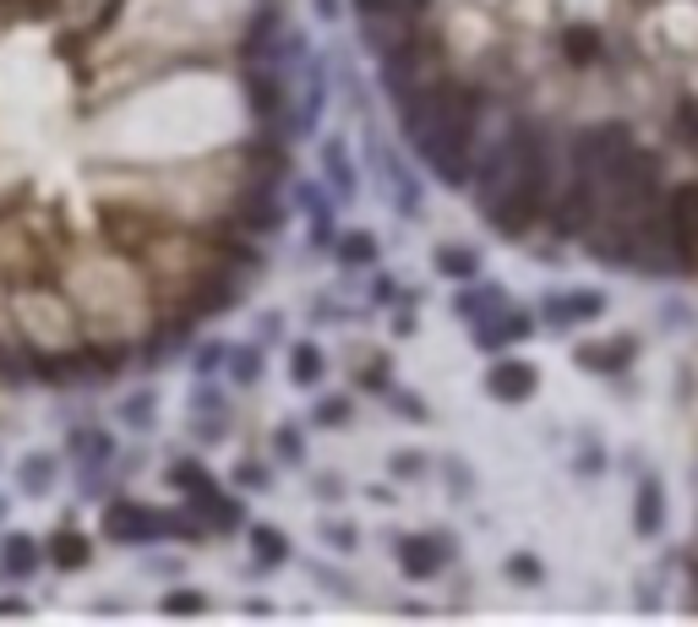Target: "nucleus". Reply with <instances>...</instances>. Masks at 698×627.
<instances>
[{
    "label": "nucleus",
    "instance_id": "a18cd8bd",
    "mask_svg": "<svg viewBox=\"0 0 698 627\" xmlns=\"http://www.w3.org/2000/svg\"><path fill=\"white\" fill-rule=\"evenodd\" d=\"M0 616H28V600H17V594H7V600H0Z\"/></svg>",
    "mask_w": 698,
    "mask_h": 627
},
{
    "label": "nucleus",
    "instance_id": "393cba45",
    "mask_svg": "<svg viewBox=\"0 0 698 627\" xmlns=\"http://www.w3.org/2000/svg\"><path fill=\"white\" fill-rule=\"evenodd\" d=\"M115 421L126 431H153L159 426V388H132L121 404H115Z\"/></svg>",
    "mask_w": 698,
    "mask_h": 627
},
{
    "label": "nucleus",
    "instance_id": "f704fd0d",
    "mask_svg": "<svg viewBox=\"0 0 698 627\" xmlns=\"http://www.w3.org/2000/svg\"><path fill=\"white\" fill-rule=\"evenodd\" d=\"M383 404H388V410H399V421H415V426H426V421H432L426 399H421V393H410V388H388V393H383Z\"/></svg>",
    "mask_w": 698,
    "mask_h": 627
},
{
    "label": "nucleus",
    "instance_id": "79ce46f5",
    "mask_svg": "<svg viewBox=\"0 0 698 627\" xmlns=\"http://www.w3.org/2000/svg\"><path fill=\"white\" fill-rule=\"evenodd\" d=\"M562 50H573L578 61H589L595 55V34H562Z\"/></svg>",
    "mask_w": 698,
    "mask_h": 627
},
{
    "label": "nucleus",
    "instance_id": "c85d7f7f",
    "mask_svg": "<svg viewBox=\"0 0 698 627\" xmlns=\"http://www.w3.org/2000/svg\"><path fill=\"white\" fill-rule=\"evenodd\" d=\"M426 475H432V453H421V448H394V453H388V480L415 486V480H426Z\"/></svg>",
    "mask_w": 698,
    "mask_h": 627
},
{
    "label": "nucleus",
    "instance_id": "2f4dec72",
    "mask_svg": "<svg viewBox=\"0 0 698 627\" xmlns=\"http://www.w3.org/2000/svg\"><path fill=\"white\" fill-rule=\"evenodd\" d=\"M273 459H278L284 469H300V464H306V431H300V426H278V431H273Z\"/></svg>",
    "mask_w": 698,
    "mask_h": 627
},
{
    "label": "nucleus",
    "instance_id": "20e7f679",
    "mask_svg": "<svg viewBox=\"0 0 698 627\" xmlns=\"http://www.w3.org/2000/svg\"><path fill=\"white\" fill-rule=\"evenodd\" d=\"M99 529H104L110 546H159V540H170V513L148 507L137 497H110Z\"/></svg>",
    "mask_w": 698,
    "mask_h": 627
},
{
    "label": "nucleus",
    "instance_id": "5701e85b",
    "mask_svg": "<svg viewBox=\"0 0 698 627\" xmlns=\"http://www.w3.org/2000/svg\"><path fill=\"white\" fill-rule=\"evenodd\" d=\"M322 377H327V355H322V344H311V339L289 344V383L306 393V388H322Z\"/></svg>",
    "mask_w": 698,
    "mask_h": 627
},
{
    "label": "nucleus",
    "instance_id": "f8f14e48",
    "mask_svg": "<svg viewBox=\"0 0 698 627\" xmlns=\"http://www.w3.org/2000/svg\"><path fill=\"white\" fill-rule=\"evenodd\" d=\"M316 170H322V186L333 191V202H356L361 197V170H356V159H349V142L344 137H322Z\"/></svg>",
    "mask_w": 698,
    "mask_h": 627
},
{
    "label": "nucleus",
    "instance_id": "4c0bfd02",
    "mask_svg": "<svg viewBox=\"0 0 698 627\" xmlns=\"http://www.w3.org/2000/svg\"><path fill=\"white\" fill-rule=\"evenodd\" d=\"M361 17H377V12H394V17H421L426 0H356Z\"/></svg>",
    "mask_w": 698,
    "mask_h": 627
},
{
    "label": "nucleus",
    "instance_id": "aec40b11",
    "mask_svg": "<svg viewBox=\"0 0 698 627\" xmlns=\"http://www.w3.org/2000/svg\"><path fill=\"white\" fill-rule=\"evenodd\" d=\"M638 361V339H616V344H578V366L589 377H616Z\"/></svg>",
    "mask_w": 698,
    "mask_h": 627
},
{
    "label": "nucleus",
    "instance_id": "dca6fc26",
    "mask_svg": "<svg viewBox=\"0 0 698 627\" xmlns=\"http://www.w3.org/2000/svg\"><path fill=\"white\" fill-rule=\"evenodd\" d=\"M45 567V540L39 535H0V578L28 584Z\"/></svg>",
    "mask_w": 698,
    "mask_h": 627
},
{
    "label": "nucleus",
    "instance_id": "7c9ffc66",
    "mask_svg": "<svg viewBox=\"0 0 698 627\" xmlns=\"http://www.w3.org/2000/svg\"><path fill=\"white\" fill-rule=\"evenodd\" d=\"M224 361H229V344L224 339H202L191 350V377H224Z\"/></svg>",
    "mask_w": 698,
    "mask_h": 627
},
{
    "label": "nucleus",
    "instance_id": "c9c22d12",
    "mask_svg": "<svg viewBox=\"0 0 698 627\" xmlns=\"http://www.w3.org/2000/svg\"><path fill=\"white\" fill-rule=\"evenodd\" d=\"M159 611H164V616H202V611H208V594L180 584V589H170V594L159 600Z\"/></svg>",
    "mask_w": 698,
    "mask_h": 627
},
{
    "label": "nucleus",
    "instance_id": "de8ad7c7",
    "mask_svg": "<svg viewBox=\"0 0 698 627\" xmlns=\"http://www.w3.org/2000/svg\"><path fill=\"white\" fill-rule=\"evenodd\" d=\"M7 507H12V502H7V497H0V524H7Z\"/></svg>",
    "mask_w": 698,
    "mask_h": 627
},
{
    "label": "nucleus",
    "instance_id": "58836bf2",
    "mask_svg": "<svg viewBox=\"0 0 698 627\" xmlns=\"http://www.w3.org/2000/svg\"><path fill=\"white\" fill-rule=\"evenodd\" d=\"M573 469H578V475H606V469H611V453H606L595 437H584V442H578V459H573Z\"/></svg>",
    "mask_w": 698,
    "mask_h": 627
},
{
    "label": "nucleus",
    "instance_id": "a878e982",
    "mask_svg": "<svg viewBox=\"0 0 698 627\" xmlns=\"http://www.w3.org/2000/svg\"><path fill=\"white\" fill-rule=\"evenodd\" d=\"M333 256H338L344 267H372V262H377V235H372V229H338Z\"/></svg>",
    "mask_w": 698,
    "mask_h": 627
},
{
    "label": "nucleus",
    "instance_id": "a19ab883",
    "mask_svg": "<svg viewBox=\"0 0 698 627\" xmlns=\"http://www.w3.org/2000/svg\"><path fill=\"white\" fill-rule=\"evenodd\" d=\"M372 300H377V305H394V300H404V289H399V278H388V273H377V278H372Z\"/></svg>",
    "mask_w": 698,
    "mask_h": 627
},
{
    "label": "nucleus",
    "instance_id": "ea45409f",
    "mask_svg": "<svg viewBox=\"0 0 698 627\" xmlns=\"http://www.w3.org/2000/svg\"><path fill=\"white\" fill-rule=\"evenodd\" d=\"M235 486H240V491H267L273 475H267L262 464H235Z\"/></svg>",
    "mask_w": 698,
    "mask_h": 627
},
{
    "label": "nucleus",
    "instance_id": "423d86ee",
    "mask_svg": "<svg viewBox=\"0 0 698 627\" xmlns=\"http://www.w3.org/2000/svg\"><path fill=\"white\" fill-rule=\"evenodd\" d=\"M660 224H665V251L676 267H698V180L676 186L660 202Z\"/></svg>",
    "mask_w": 698,
    "mask_h": 627
},
{
    "label": "nucleus",
    "instance_id": "a211bd4d",
    "mask_svg": "<svg viewBox=\"0 0 698 627\" xmlns=\"http://www.w3.org/2000/svg\"><path fill=\"white\" fill-rule=\"evenodd\" d=\"M45 562H50V567H61V573H83V567L94 562V540H88L83 529L61 524V529L45 540Z\"/></svg>",
    "mask_w": 698,
    "mask_h": 627
},
{
    "label": "nucleus",
    "instance_id": "f03ea898",
    "mask_svg": "<svg viewBox=\"0 0 698 627\" xmlns=\"http://www.w3.org/2000/svg\"><path fill=\"white\" fill-rule=\"evenodd\" d=\"M551 197H557V142L540 121H513V175H508V186L486 218L508 240H519L535 224H546Z\"/></svg>",
    "mask_w": 698,
    "mask_h": 627
},
{
    "label": "nucleus",
    "instance_id": "b1692460",
    "mask_svg": "<svg viewBox=\"0 0 698 627\" xmlns=\"http://www.w3.org/2000/svg\"><path fill=\"white\" fill-rule=\"evenodd\" d=\"M262 372H267V350H262V339H257V344H229L224 377H229L235 388H257V383H262Z\"/></svg>",
    "mask_w": 698,
    "mask_h": 627
},
{
    "label": "nucleus",
    "instance_id": "412c9836",
    "mask_svg": "<svg viewBox=\"0 0 698 627\" xmlns=\"http://www.w3.org/2000/svg\"><path fill=\"white\" fill-rule=\"evenodd\" d=\"M61 486V459L55 453H23V464H17V491L23 497H34V502H45L50 491Z\"/></svg>",
    "mask_w": 698,
    "mask_h": 627
},
{
    "label": "nucleus",
    "instance_id": "f257e3e1",
    "mask_svg": "<svg viewBox=\"0 0 698 627\" xmlns=\"http://www.w3.org/2000/svg\"><path fill=\"white\" fill-rule=\"evenodd\" d=\"M404 137L421 159V170H432L448 186L470 180L475 164V131H481V93L464 83H426L404 110Z\"/></svg>",
    "mask_w": 698,
    "mask_h": 627
},
{
    "label": "nucleus",
    "instance_id": "9d476101",
    "mask_svg": "<svg viewBox=\"0 0 698 627\" xmlns=\"http://www.w3.org/2000/svg\"><path fill=\"white\" fill-rule=\"evenodd\" d=\"M240 88H246V110H251V121L257 126H284L289 131V77L278 72V66H246L240 72Z\"/></svg>",
    "mask_w": 698,
    "mask_h": 627
},
{
    "label": "nucleus",
    "instance_id": "f3484780",
    "mask_svg": "<svg viewBox=\"0 0 698 627\" xmlns=\"http://www.w3.org/2000/svg\"><path fill=\"white\" fill-rule=\"evenodd\" d=\"M284 202H278V191L262 180V186H251L246 197H240V224L251 229V235H278L284 229Z\"/></svg>",
    "mask_w": 698,
    "mask_h": 627
},
{
    "label": "nucleus",
    "instance_id": "4be33fe9",
    "mask_svg": "<svg viewBox=\"0 0 698 627\" xmlns=\"http://www.w3.org/2000/svg\"><path fill=\"white\" fill-rule=\"evenodd\" d=\"M246 540H251V573H278L295 551H289V535L273 529V524H246Z\"/></svg>",
    "mask_w": 698,
    "mask_h": 627
},
{
    "label": "nucleus",
    "instance_id": "c756f323",
    "mask_svg": "<svg viewBox=\"0 0 698 627\" xmlns=\"http://www.w3.org/2000/svg\"><path fill=\"white\" fill-rule=\"evenodd\" d=\"M316 535H322V546H327L333 556H349V551L361 546V529H356V524H344V518H322V524H316Z\"/></svg>",
    "mask_w": 698,
    "mask_h": 627
},
{
    "label": "nucleus",
    "instance_id": "9b49d317",
    "mask_svg": "<svg viewBox=\"0 0 698 627\" xmlns=\"http://www.w3.org/2000/svg\"><path fill=\"white\" fill-rule=\"evenodd\" d=\"M186 507L202 518V529H208V535H240V529H246V502H240L235 491H224L219 480L197 486V491L186 497Z\"/></svg>",
    "mask_w": 698,
    "mask_h": 627
},
{
    "label": "nucleus",
    "instance_id": "72a5a7b5",
    "mask_svg": "<svg viewBox=\"0 0 698 627\" xmlns=\"http://www.w3.org/2000/svg\"><path fill=\"white\" fill-rule=\"evenodd\" d=\"M437 469H443V480H448L453 502H470V491H475V475H470V464H464L459 453H443V459H437Z\"/></svg>",
    "mask_w": 698,
    "mask_h": 627
},
{
    "label": "nucleus",
    "instance_id": "49530a36",
    "mask_svg": "<svg viewBox=\"0 0 698 627\" xmlns=\"http://www.w3.org/2000/svg\"><path fill=\"white\" fill-rule=\"evenodd\" d=\"M316 491H322V497H327V502H333V497H338V491H344V486H338V480H333V475H322V480H316Z\"/></svg>",
    "mask_w": 698,
    "mask_h": 627
},
{
    "label": "nucleus",
    "instance_id": "1a4fd4ad",
    "mask_svg": "<svg viewBox=\"0 0 698 627\" xmlns=\"http://www.w3.org/2000/svg\"><path fill=\"white\" fill-rule=\"evenodd\" d=\"M529 334H540L535 311H524V305H513V300L470 323V344H475V350H486V355H508V350H513V344H524Z\"/></svg>",
    "mask_w": 698,
    "mask_h": 627
},
{
    "label": "nucleus",
    "instance_id": "39448f33",
    "mask_svg": "<svg viewBox=\"0 0 698 627\" xmlns=\"http://www.w3.org/2000/svg\"><path fill=\"white\" fill-rule=\"evenodd\" d=\"M453 556H459V540H453L448 529H421V535H399V540H394V562H399V573H404L410 584L443 578V573L453 567Z\"/></svg>",
    "mask_w": 698,
    "mask_h": 627
},
{
    "label": "nucleus",
    "instance_id": "6ab92c4d",
    "mask_svg": "<svg viewBox=\"0 0 698 627\" xmlns=\"http://www.w3.org/2000/svg\"><path fill=\"white\" fill-rule=\"evenodd\" d=\"M497 305H508V289L497 284V278H464L459 284V294H453V311L464 323H475V317H486V311H497Z\"/></svg>",
    "mask_w": 698,
    "mask_h": 627
},
{
    "label": "nucleus",
    "instance_id": "7ed1b4c3",
    "mask_svg": "<svg viewBox=\"0 0 698 627\" xmlns=\"http://www.w3.org/2000/svg\"><path fill=\"white\" fill-rule=\"evenodd\" d=\"M66 459H72V469H77V486H83L88 497H99V491H104V475H110L115 459H121L115 431L99 426V421H77V426L66 431Z\"/></svg>",
    "mask_w": 698,
    "mask_h": 627
},
{
    "label": "nucleus",
    "instance_id": "cd10ccee",
    "mask_svg": "<svg viewBox=\"0 0 698 627\" xmlns=\"http://www.w3.org/2000/svg\"><path fill=\"white\" fill-rule=\"evenodd\" d=\"M349 421H356V399H349V393H322L316 410H311V426L316 431H344Z\"/></svg>",
    "mask_w": 698,
    "mask_h": 627
},
{
    "label": "nucleus",
    "instance_id": "473e14b6",
    "mask_svg": "<svg viewBox=\"0 0 698 627\" xmlns=\"http://www.w3.org/2000/svg\"><path fill=\"white\" fill-rule=\"evenodd\" d=\"M164 480H170L180 497H191V491H197V486H208L213 475H208V464H202V459H175V464L164 469Z\"/></svg>",
    "mask_w": 698,
    "mask_h": 627
},
{
    "label": "nucleus",
    "instance_id": "c03bdc74",
    "mask_svg": "<svg viewBox=\"0 0 698 627\" xmlns=\"http://www.w3.org/2000/svg\"><path fill=\"white\" fill-rule=\"evenodd\" d=\"M278 323H284V317H278V311H262V323H257L262 334H257V339H262V344H267V339H278Z\"/></svg>",
    "mask_w": 698,
    "mask_h": 627
},
{
    "label": "nucleus",
    "instance_id": "4468645a",
    "mask_svg": "<svg viewBox=\"0 0 698 627\" xmlns=\"http://www.w3.org/2000/svg\"><path fill=\"white\" fill-rule=\"evenodd\" d=\"M377 170H383V180H388V208H399V218H421V180H415V170L394 153V148H383L377 153Z\"/></svg>",
    "mask_w": 698,
    "mask_h": 627
},
{
    "label": "nucleus",
    "instance_id": "0eeeda50",
    "mask_svg": "<svg viewBox=\"0 0 698 627\" xmlns=\"http://www.w3.org/2000/svg\"><path fill=\"white\" fill-rule=\"evenodd\" d=\"M508 175H513V121L475 153V164H470V202L481 208V213H491V202L502 197V186H508Z\"/></svg>",
    "mask_w": 698,
    "mask_h": 627
},
{
    "label": "nucleus",
    "instance_id": "ddd939ff",
    "mask_svg": "<svg viewBox=\"0 0 698 627\" xmlns=\"http://www.w3.org/2000/svg\"><path fill=\"white\" fill-rule=\"evenodd\" d=\"M535 388H540V366H529L519 355H497V366L486 372V399H497V404H524V399H535Z\"/></svg>",
    "mask_w": 698,
    "mask_h": 627
},
{
    "label": "nucleus",
    "instance_id": "37998d69",
    "mask_svg": "<svg viewBox=\"0 0 698 627\" xmlns=\"http://www.w3.org/2000/svg\"><path fill=\"white\" fill-rule=\"evenodd\" d=\"M311 12H316V23H338L344 17V0H311Z\"/></svg>",
    "mask_w": 698,
    "mask_h": 627
},
{
    "label": "nucleus",
    "instance_id": "2eb2a0df",
    "mask_svg": "<svg viewBox=\"0 0 698 627\" xmlns=\"http://www.w3.org/2000/svg\"><path fill=\"white\" fill-rule=\"evenodd\" d=\"M665 529V480L660 475H638L633 486V535L638 540H660Z\"/></svg>",
    "mask_w": 698,
    "mask_h": 627
},
{
    "label": "nucleus",
    "instance_id": "6e6552de",
    "mask_svg": "<svg viewBox=\"0 0 698 627\" xmlns=\"http://www.w3.org/2000/svg\"><path fill=\"white\" fill-rule=\"evenodd\" d=\"M606 317V294L600 289H551L535 305V323L540 334H568V328H589Z\"/></svg>",
    "mask_w": 698,
    "mask_h": 627
},
{
    "label": "nucleus",
    "instance_id": "bb28decb",
    "mask_svg": "<svg viewBox=\"0 0 698 627\" xmlns=\"http://www.w3.org/2000/svg\"><path fill=\"white\" fill-rule=\"evenodd\" d=\"M432 267H437L443 278L464 284V278H475V273H481V256H475L470 246H437V251H432Z\"/></svg>",
    "mask_w": 698,
    "mask_h": 627
},
{
    "label": "nucleus",
    "instance_id": "e433bc0d",
    "mask_svg": "<svg viewBox=\"0 0 698 627\" xmlns=\"http://www.w3.org/2000/svg\"><path fill=\"white\" fill-rule=\"evenodd\" d=\"M502 573H508L513 584H546V567H540V556H529V551H513V556L502 562Z\"/></svg>",
    "mask_w": 698,
    "mask_h": 627
}]
</instances>
